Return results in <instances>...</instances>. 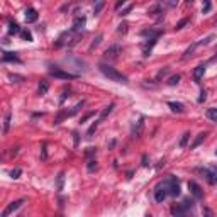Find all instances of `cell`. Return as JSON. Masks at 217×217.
Returning a JSON list of instances; mask_svg holds the SVG:
<instances>
[{"mask_svg": "<svg viewBox=\"0 0 217 217\" xmlns=\"http://www.w3.org/2000/svg\"><path fill=\"white\" fill-rule=\"evenodd\" d=\"M172 214L175 217H195L193 214V200L192 198H185L182 204L172 207Z\"/></svg>", "mask_w": 217, "mask_h": 217, "instance_id": "cell-1", "label": "cell"}, {"mask_svg": "<svg viewBox=\"0 0 217 217\" xmlns=\"http://www.w3.org/2000/svg\"><path fill=\"white\" fill-rule=\"evenodd\" d=\"M98 70H100V73H102L103 77L109 78V80L117 82V83H127V77H126V75H122V73L119 71V70L112 68L110 65L102 63V65H98Z\"/></svg>", "mask_w": 217, "mask_h": 217, "instance_id": "cell-2", "label": "cell"}, {"mask_svg": "<svg viewBox=\"0 0 217 217\" xmlns=\"http://www.w3.org/2000/svg\"><path fill=\"white\" fill-rule=\"evenodd\" d=\"M168 195H170V192H168V183H166V180L160 182L156 187H154V200H156L158 204H161Z\"/></svg>", "mask_w": 217, "mask_h": 217, "instance_id": "cell-3", "label": "cell"}, {"mask_svg": "<svg viewBox=\"0 0 217 217\" xmlns=\"http://www.w3.org/2000/svg\"><path fill=\"white\" fill-rule=\"evenodd\" d=\"M197 172L202 175L210 185H215L217 183V168H214V166H212V168H197Z\"/></svg>", "mask_w": 217, "mask_h": 217, "instance_id": "cell-4", "label": "cell"}, {"mask_svg": "<svg viewBox=\"0 0 217 217\" xmlns=\"http://www.w3.org/2000/svg\"><path fill=\"white\" fill-rule=\"evenodd\" d=\"M166 183H168L170 195H172V197H178V195H180V182H178V178L173 177V175H168Z\"/></svg>", "mask_w": 217, "mask_h": 217, "instance_id": "cell-5", "label": "cell"}, {"mask_svg": "<svg viewBox=\"0 0 217 217\" xmlns=\"http://www.w3.org/2000/svg\"><path fill=\"white\" fill-rule=\"evenodd\" d=\"M24 204H26V198H19V200H14V202H10L9 205H7V207L2 210V215H0V217H9L10 214H14L15 210H19V209L22 207Z\"/></svg>", "mask_w": 217, "mask_h": 217, "instance_id": "cell-6", "label": "cell"}, {"mask_svg": "<svg viewBox=\"0 0 217 217\" xmlns=\"http://www.w3.org/2000/svg\"><path fill=\"white\" fill-rule=\"evenodd\" d=\"M214 37H215L214 34H210V36H207L205 39H200V41H197V43H193V44H192L190 48L185 51V54H183V58H190L192 54H193V51H195V49H197V48H200V46H207V44L210 43L212 39H214Z\"/></svg>", "mask_w": 217, "mask_h": 217, "instance_id": "cell-7", "label": "cell"}, {"mask_svg": "<svg viewBox=\"0 0 217 217\" xmlns=\"http://www.w3.org/2000/svg\"><path fill=\"white\" fill-rule=\"evenodd\" d=\"M51 77L54 78H60V80H75L77 75L75 73H70V71H63V70H51Z\"/></svg>", "mask_w": 217, "mask_h": 217, "instance_id": "cell-8", "label": "cell"}, {"mask_svg": "<svg viewBox=\"0 0 217 217\" xmlns=\"http://www.w3.org/2000/svg\"><path fill=\"white\" fill-rule=\"evenodd\" d=\"M188 190H190V193L193 195L195 198H202L204 197V192H202V188H200V185H198L197 182L190 180L188 182Z\"/></svg>", "mask_w": 217, "mask_h": 217, "instance_id": "cell-9", "label": "cell"}, {"mask_svg": "<svg viewBox=\"0 0 217 217\" xmlns=\"http://www.w3.org/2000/svg\"><path fill=\"white\" fill-rule=\"evenodd\" d=\"M119 53H120V48H119L117 44H114V46H110L109 49H105L103 56H105L107 60H115V58L119 56Z\"/></svg>", "mask_w": 217, "mask_h": 217, "instance_id": "cell-10", "label": "cell"}, {"mask_svg": "<svg viewBox=\"0 0 217 217\" xmlns=\"http://www.w3.org/2000/svg\"><path fill=\"white\" fill-rule=\"evenodd\" d=\"M37 17H39V15H37V10H36V9H32V7H29V9L26 10V22H27V24H32V22H36V20H37Z\"/></svg>", "mask_w": 217, "mask_h": 217, "instance_id": "cell-11", "label": "cell"}, {"mask_svg": "<svg viewBox=\"0 0 217 217\" xmlns=\"http://www.w3.org/2000/svg\"><path fill=\"white\" fill-rule=\"evenodd\" d=\"M141 34H143L144 37H149V39H158V37L161 36V31L160 29H144Z\"/></svg>", "mask_w": 217, "mask_h": 217, "instance_id": "cell-12", "label": "cell"}, {"mask_svg": "<svg viewBox=\"0 0 217 217\" xmlns=\"http://www.w3.org/2000/svg\"><path fill=\"white\" fill-rule=\"evenodd\" d=\"M2 60L3 61H14V63H20L17 53H9V51H3L2 53Z\"/></svg>", "mask_w": 217, "mask_h": 217, "instance_id": "cell-13", "label": "cell"}, {"mask_svg": "<svg viewBox=\"0 0 217 217\" xmlns=\"http://www.w3.org/2000/svg\"><path fill=\"white\" fill-rule=\"evenodd\" d=\"M143 129H144V117H139V120H137V124L134 126V129H132V136H134V137L141 136V132H143Z\"/></svg>", "mask_w": 217, "mask_h": 217, "instance_id": "cell-14", "label": "cell"}, {"mask_svg": "<svg viewBox=\"0 0 217 217\" xmlns=\"http://www.w3.org/2000/svg\"><path fill=\"white\" fill-rule=\"evenodd\" d=\"M85 22H87V19L83 17V15H78L77 19H75V22H73V29L71 31H80V29L85 27Z\"/></svg>", "mask_w": 217, "mask_h": 217, "instance_id": "cell-15", "label": "cell"}, {"mask_svg": "<svg viewBox=\"0 0 217 217\" xmlns=\"http://www.w3.org/2000/svg\"><path fill=\"white\" fill-rule=\"evenodd\" d=\"M168 107L172 109L173 112H177V114H183V112H185V107H183V103H180V102H168Z\"/></svg>", "mask_w": 217, "mask_h": 217, "instance_id": "cell-16", "label": "cell"}, {"mask_svg": "<svg viewBox=\"0 0 217 217\" xmlns=\"http://www.w3.org/2000/svg\"><path fill=\"white\" fill-rule=\"evenodd\" d=\"M204 73H205V65H200V66H197V68L193 70V78H195V82L202 80Z\"/></svg>", "mask_w": 217, "mask_h": 217, "instance_id": "cell-17", "label": "cell"}, {"mask_svg": "<svg viewBox=\"0 0 217 217\" xmlns=\"http://www.w3.org/2000/svg\"><path fill=\"white\" fill-rule=\"evenodd\" d=\"M20 32H22V29L19 27V24H17V22H10V24H9V34H10V36L20 34Z\"/></svg>", "mask_w": 217, "mask_h": 217, "instance_id": "cell-18", "label": "cell"}, {"mask_svg": "<svg viewBox=\"0 0 217 217\" xmlns=\"http://www.w3.org/2000/svg\"><path fill=\"white\" fill-rule=\"evenodd\" d=\"M10 119H12V114L10 112H7L5 117H3V134H7L9 132V127H10Z\"/></svg>", "mask_w": 217, "mask_h": 217, "instance_id": "cell-19", "label": "cell"}, {"mask_svg": "<svg viewBox=\"0 0 217 217\" xmlns=\"http://www.w3.org/2000/svg\"><path fill=\"white\" fill-rule=\"evenodd\" d=\"M205 136H207V134H205V132H200V134H198L197 137H195V141H193V143H192V144H190V149H193V148H197V146H198L200 143H202V141H204V139H205Z\"/></svg>", "mask_w": 217, "mask_h": 217, "instance_id": "cell-20", "label": "cell"}, {"mask_svg": "<svg viewBox=\"0 0 217 217\" xmlns=\"http://www.w3.org/2000/svg\"><path fill=\"white\" fill-rule=\"evenodd\" d=\"M112 110H114V103H110V105H107V107L102 110V114H100V120H103V119H105V117H107L109 114H110Z\"/></svg>", "mask_w": 217, "mask_h": 217, "instance_id": "cell-21", "label": "cell"}, {"mask_svg": "<svg viewBox=\"0 0 217 217\" xmlns=\"http://www.w3.org/2000/svg\"><path fill=\"white\" fill-rule=\"evenodd\" d=\"M188 139H190V132H185V134L182 136V139H180V143H178V146H180V148H187Z\"/></svg>", "mask_w": 217, "mask_h": 217, "instance_id": "cell-22", "label": "cell"}, {"mask_svg": "<svg viewBox=\"0 0 217 217\" xmlns=\"http://www.w3.org/2000/svg\"><path fill=\"white\" fill-rule=\"evenodd\" d=\"M207 117L210 120H215V122H217V107L209 109V110H207Z\"/></svg>", "mask_w": 217, "mask_h": 217, "instance_id": "cell-23", "label": "cell"}, {"mask_svg": "<svg viewBox=\"0 0 217 217\" xmlns=\"http://www.w3.org/2000/svg\"><path fill=\"white\" fill-rule=\"evenodd\" d=\"M103 7H105V2H103V0H100V2H97V5L93 7V14L95 15H98L100 12H102V9Z\"/></svg>", "mask_w": 217, "mask_h": 217, "instance_id": "cell-24", "label": "cell"}, {"mask_svg": "<svg viewBox=\"0 0 217 217\" xmlns=\"http://www.w3.org/2000/svg\"><path fill=\"white\" fill-rule=\"evenodd\" d=\"M48 88H49V83L48 82H41L39 83V93L41 95H44L46 92H48Z\"/></svg>", "mask_w": 217, "mask_h": 217, "instance_id": "cell-25", "label": "cell"}, {"mask_svg": "<svg viewBox=\"0 0 217 217\" xmlns=\"http://www.w3.org/2000/svg\"><path fill=\"white\" fill-rule=\"evenodd\" d=\"M180 78H182L180 75H173V77L168 80V85H172V87H173V85H178V82H180Z\"/></svg>", "mask_w": 217, "mask_h": 217, "instance_id": "cell-26", "label": "cell"}, {"mask_svg": "<svg viewBox=\"0 0 217 217\" xmlns=\"http://www.w3.org/2000/svg\"><path fill=\"white\" fill-rule=\"evenodd\" d=\"M63 182H65V173L58 175V190H63Z\"/></svg>", "mask_w": 217, "mask_h": 217, "instance_id": "cell-27", "label": "cell"}, {"mask_svg": "<svg viewBox=\"0 0 217 217\" xmlns=\"http://www.w3.org/2000/svg\"><path fill=\"white\" fill-rule=\"evenodd\" d=\"M20 36H22V39H26V41H32V34L29 31H26V29L20 32Z\"/></svg>", "mask_w": 217, "mask_h": 217, "instance_id": "cell-28", "label": "cell"}, {"mask_svg": "<svg viewBox=\"0 0 217 217\" xmlns=\"http://www.w3.org/2000/svg\"><path fill=\"white\" fill-rule=\"evenodd\" d=\"M102 34H98L97 37H95V39H93V43H92V46H90V49H93V48H97V46L100 44V41H102Z\"/></svg>", "mask_w": 217, "mask_h": 217, "instance_id": "cell-29", "label": "cell"}, {"mask_svg": "<svg viewBox=\"0 0 217 217\" xmlns=\"http://www.w3.org/2000/svg\"><path fill=\"white\" fill-rule=\"evenodd\" d=\"M87 168H88V172H93V170H97V161H95V160L88 161V165H87Z\"/></svg>", "mask_w": 217, "mask_h": 217, "instance_id": "cell-30", "label": "cell"}, {"mask_svg": "<svg viewBox=\"0 0 217 217\" xmlns=\"http://www.w3.org/2000/svg\"><path fill=\"white\" fill-rule=\"evenodd\" d=\"M204 217H214V212H212V209H209V207H204Z\"/></svg>", "mask_w": 217, "mask_h": 217, "instance_id": "cell-31", "label": "cell"}, {"mask_svg": "<svg viewBox=\"0 0 217 217\" xmlns=\"http://www.w3.org/2000/svg\"><path fill=\"white\" fill-rule=\"evenodd\" d=\"M97 126H98V122H93V124H92V126H90V129H88V132H87V136H88V137H92V134H93V132H95V129H97Z\"/></svg>", "mask_w": 217, "mask_h": 217, "instance_id": "cell-32", "label": "cell"}, {"mask_svg": "<svg viewBox=\"0 0 217 217\" xmlns=\"http://www.w3.org/2000/svg\"><path fill=\"white\" fill-rule=\"evenodd\" d=\"M20 173H22V172H20L19 168H15V170H12V172H10V177H12V178H19Z\"/></svg>", "mask_w": 217, "mask_h": 217, "instance_id": "cell-33", "label": "cell"}, {"mask_svg": "<svg viewBox=\"0 0 217 217\" xmlns=\"http://www.w3.org/2000/svg\"><path fill=\"white\" fill-rule=\"evenodd\" d=\"M168 71H170V68H168V66H165V68H163V70H161V71H160V73H158V80H160V78H161V77H165V75H166V73H168Z\"/></svg>", "mask_w": 217, "mask_h": 217, "instance_id": "cell-34", "label": "cell"}, {"mask_svg": "<svg viewBox=\"0 0 217 217\" xmlns=\"http://www.w3.org/2000/svg\"><path fill=\"white\" fill-rule=\"evenodd\" d=\"M205 98H207V93H205V90H202V92H200V97H198V102L204 103V102H205Z\"/></svg>", "mask_w": 217, "mask_h": 217, "instance_id": "cell-35", "label": "cell"}, {"mask_svg": "<svg viewBox=\"0 0 217 217\" xmlns=\"http://www.w3.org/2000/svg\"><path fill=\"white\" fill-rule=\"evenodd\" d=\"M10 80H12V82H15V83H19V82H22L24 78H22V77H19V75H10Z\"/></svg>", "mask_w": 217, "mask_h": 217, "instance_id": "cell-36", "label": "cell"}, {"mask_svg": "<svg viewBox=\"0 0 217 217\" xmlns=\"http://www.w3.org/2000/svg\"><path fill=\"white\" fill-rule=\"evenodd\" d=\"M210 7H212V3H210V2H205V3H204V9H202V12H204V14H207V12L210 10Z\"/></svg>", "mask_w": 217, "mask_h": 217, "instance_id": "cell-37", "label": "cell"}, {"mask_svg": "<svg viewBox=\"0 0 217 217\" xmlns=\"http://www.w3.org/2000/svg\"><path fill=\"white\" fill-rule=\"evenodd\" d=\"M119 32H120V34H126V32H127V24H120V26H119Z\"/></svg>", "mask_w": 217, "mask_h": 217, "instance_id": "cell-38", "label": "cell"}, {"mask_svg": "<svg viewBox=\"0 0 217 217\" xmlns=\"http://www.w3.org/2000/svg\"><path fill=\"white\" fill-rule=\"evenodd\" d=\"M187 22H188V19H183V20H180V22H178V24H177V27H175V29H182V27H183V26H185V24H187Z\"/></svg>", "mask_w": 217, "mask_h": 217, "instance_id": "cell-39", "label": "cell"}, {"mask_svg": "<svg viewBox=\"0 0 217 217\" xmlns=\"http://www.w3.org/2000/svg\"><path fill=\"white\" fill-rule=\"evenodd\" d=\"M131 9H132V5H127V7H126V9H124L122 12H120V15H127V14H129V12H131Z\"/></svg>", "mask_w": 217, "mask_h": 217, "instance_id": "cell-40", "label": "cell"}, {"mask_svg": "<svg viewBox=\"0 0 217 217\" xmlns=\"http://www.w3.org/2000/svg\"><path fill=\"white\" fill-rule=\"evenodd\" d=\"M126 5V2H124V0H119L117 3H115V9H120V7H124Z\"/></svg>", "mask_w": 217, "mask_h": 217, "instance_id": "cell-41", "label": "cell"}, {"mask_svg": "<svg viewBox=\"0 0 217 217\" xmlns=\"http://www.w3.org/2000/svg\"><path fill=\"white\" fill-rule=\"evenodd\" d=\"M92 115H93V112H90V114H87V115H85V117H83V119H82V122H85V120H88V119L92 117Z\"/></svg>", "mask_w": 217, "mask_h": 217, "instance_id": "cell-42", "label": "cell"}, {"mask_svg": "<svg viewBox=\"0 0 217 217\" xmlns=\"http://www.w3.org/2000/svg\"><path fill=\"white\" fill-rule=\"evenodd\" d=\"M143 165H144V166H148V165H149V163H148V158H146V156L143 158Z\"/></svg>", "mask_w": 217, "mask_h": 217, "instance_id": "cell-43", "label": "cell"}, {"mask_svg": "<svg viewBox=\"0 0 217 217\" xmlns=\"http://www.w3.org/2000/svg\"><path fill=\"white\" fill-rule=\"evenodd\" d=\"M214 58H217V49H215V56H214Z\"/></svg>", "mask_w": 217, "mask_h": 217, "instance_id": "cell-44", "label": "cell"}, {"mask_svg": "<svg viewBox=\"0 0 217 217\" xmlns=\"http://www.w3.org/2000/svg\"><path fill=\"white\" fill-rule=\"evenodd\" d=\"M146 217H151V215H146Z\"/></svg>", "mask_w": 217, "mask_h": 217, "instance_id": "cell-45", "label": "cell"}, {"mask_svg": "<svg viewBox=\"0 0 217 217\" xmlns=\"http://www.w3.org/2000/svg\"><path fill=\"white\" fill-rule=\"evenodd\" d=\"M215 154H217V151H215Z\"/></svg>", "mask_w": 217, "mask_h": 217, "instance_id": "cell-46", "label": "cell"}]
</instances>
